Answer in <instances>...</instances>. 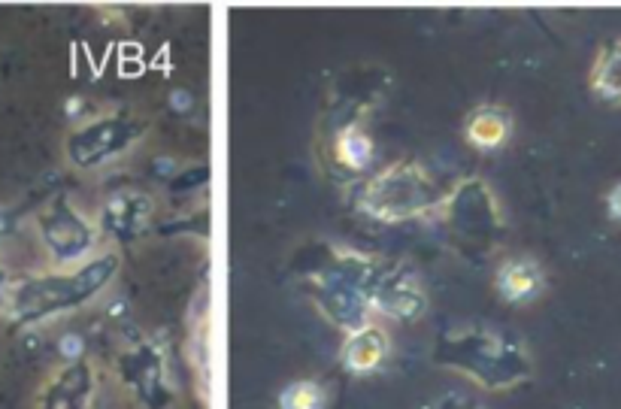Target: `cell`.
<instances>
[{
    "label": "cell",
    "instance_id": "9a60e30c",
    "mask_svg": "<svg viewBox=\"0 0 621 409\" xmlns=\"http://www.w3.org/2000/svg\"><path fill=\"white\" fill-rule=\"evenodd\" d=\"M161 376H164V367H161L158 349L143 346V349H134L128 355V361H125V379L143 394V400L152 403V394L161 388Z\"/></svg>",
    "mask_w": 621,
    "mask_h": 409
},
{
    "label": "cell",
    "instance_id": "9c48e42d",
    "mask_svg": "<svg viewBox=\"0 0 621 409\" xmlns=\"http://www.w3.org/2000/svg\"><path fill=\"white\" fill-rule=\"evenodd\" d=\"M152 219V197L143 191H119L100 213V228L119 243H134Z\"/></svg>",
    "mask_w": 621,
    "mask_h": 409
},
{
    "label": "cell",
    "instance_id": "52a82bcc",
    "mask_svg": "<svg viewBox=\"0 0 621 409\" xmlns=\"http://www.w3.org/2000/svg\"><path fill=\"white\" fill-rule=\"evenodd\" d=\"M43 243L55 261H79L97 237V228L73 207L70 197H55L37 219Z\"/></svg>",
    "mask_w": 621,
    "mask_h": 409
},
{
    "label": "cell",
    "instance_id": "7a4b0ae2",
    "mask_svg": "<svg viewBox=\"0 0 621 409\" xmlns=\"http://www.w3.org/2000/svg\"><path fill=\"white\" fill-rule=\"evenodd\" d=\"M434 361L470 376L482 388H512L534 373L528 349L515 337L491 328H458L440 334Z\"/></svg>",
    "mask_w": 621,
    "mask_h": 409
},
{
    "label": "cell",
    "instance_id": "30bf717a",
    "mask_svg": "<svg viewBox=\"0 0 621 409\" xmlns=\"http://www.w3.org/2000/svg\"><path fill=\"white\" fill-rule=\"evenodd\" d=\"M385 355H388V337L376 325H361V328L349 331V337H346V343L340 349V361L352 373H373V370H379Z\"/></svg>",
    "mask_w": 621,
    "mask_h": 409
},
{
    "label": "cell",
    "instance_id": "8992f818",
    "mask_svg": "<svg viewBox=\"0 0 621 409\" xmlns=\"http://www.w3.org/2000/svg\"><path fill=\"white\" fill-rule=\"evenodd\" d=\"M449 228L458 237L464 252L470 246L485 252L488 246L497 243L503 222L497 216V207H494L485 182L470 179L449 197Z\"/></svg>",
    "mask_w": 621,
    "mask_h": 409
},
{
    "label": "cell",
    "instance_id": "4fadbf2b",
    "mask_svg": "<svg viewBox=\"0 0 621 409\" xmlns=\"http://www.w3.org/2000/svg\"><path fill=\"white\" fill-rule=\"evenodd\" d=\"M331 158L346 173H364V167L373 158V143L361 131L358 122H349V125L334 131V137H331Z\"/></svg>",
    "mask_w": 621,
    "mask_h": 409
},
{
    "label": "cell",
    "instance_id": "3957f363",
    "mask_svg": "<svg viewBox=\"0 0 621 409\" xmlns=\"http://www.w3.org/2000/svg\"><path fill=\"white\" fill-rule=\"evenodd\" d=\"M379 258H364V255H334L325 267L309 273V294L328 313L331 322H337L346 331H355L367 325L370 316V300H373V285L379 276Z\"/></svg>",
    "mask_w": 621,
    "mask_h": 409
},
{
    "label": "cell",
    "instance_id": "e0dca14e",
    "mask_svg": "<svg viewBox=\"0 0 621 409\" xmlns=\"http://www.w3.org/2000/svg\"><path fill=\"white\" fill-rule=\"evenodd\" d=\"M425 409H482V406H476L470 397H464V394H446V397H440V400H434L431 406H425Z\"/></svg>",
    "mask_w": 621,
    "mask_h": 409
},
{
    "label": "cell",
    "instance_id": "8fae6325",
    "mask_svg": "<svg viewBox=\"0 0 621 409\" xmlns=\"http://www.w3.org/2000/svg\"><path fill=\"white\" fill-rule=\"evenodd\" d=\"M494 285H497V294L503 300H509V303H528L543 288V270L531 258H512V261L500 264V270L494 276Z\"/></svg>",
    "mask_w": 621,
    "mask_h": 409
},
{
    "label": "cell",
    "instance_id": "7c38bea8",
    "mask_svg": "<svg viewBox=\"0 0 621 409\" xmlns=\"http://www.w3.org/2000/svg\"><path fill=\"white\" fill-rule=\"evenodd\" d=\"M464 134L476 149H500L512 134V116L503 107H479L467 116Z\"/></svg>",
    "mask_w": 621,
    "mask_h": 409
},
{
    "label": "cell",
    "instance_id": "6da1fadb",
    "mask_svg": "<svg viewBox=\"0 0 621 409\" xmlns=\"http://www.w3.org/2000/svg\"><path fill=\"white\" fill-rule=\"evenodd\" d=\"M119 273V255L103 252L70 273H37L10 279L4 313L19 325L31 328L46 319L73 313L94 300Z\"/></svg>",
    "mask_w": 621,
    "mask_h": 409
},
{
    "label": "cell",
    "instance_id": "277c9868",
    "mask_svg": "<svg viewBox=\"0 0 621 409\" xmlns=\"http://www.w3.org/2000/svg\"><path fill=\"white\" fill-rule=\"evenodd\" d=\"M443 191L431 173L416 161H397L388 170L364 182L355 207L376 222H403L416 219L440 207Z\"/></svg>",
    "mask_w": 621,
    "mask_h": 409
},
{
    "label": "cell",
    "instance_id": "5b68a950",
    "mask_svg": "<svg viewBox=\"0 0 621 409\" xmlns=\"http://www.w3.org/2000/svg\"><path fill=\"white\" fill-rule=\"evenodd\" d=\"M146 131V122L128 116V113H113V116H97L67 137V158L79 170H94L100 164H107L119 155H125Z\"/></svg>",
    "mask_w": 621,
    "mask_h": 409
},
{
    "label": "cell",
    "instance_id": "5bb4252c",
    "mask_svg": "<svg viewBox=\"0 0 621 409\" xmlns=\"http://www.w3.org/2000/svg\"><path fill=\"white\" fill-rule=\"evenodd\" d=\"M591 88L609 104H621V40L606 43L591 67Z\"/></svg>",
    "mask_w": 621,
    "mask_h": 409
},
{
    "label": "cell",
    "instance_id": "ba28073f",
    "mask_svg": "<svg viewBox=\"0 0 621 409\" xmlns=\"http://www.w3.org/2000/svg\"><path fill=\"white\" fill-rule=\"evenodd\" d=\"M97 370L88 358L58 364L34 394V409H94Z\"/></svg>",
    "mask_w": 621,
    "mask_h": 409
},
{
    "label": "cell",
    "instance_id": "ac0fdd59",
    "mask_svg": "<svg viewBox=\"0 0 621 409\" xmlns=\"http://www.w3.org/2000/svg\"><path fill=\"white\" fill-rule=\"evenodd\" d=\"M606 207H609V216L621 222V182L609 191V197H606Z\"/></svg>",
    "mask_w": 621,
    "mask_h": 409
},
{
    "label": "cell",
    "instance_id": "d6986e66",
    "mask_svg": "<svg viewBox=\"0 0 621 409\" xmlns=\"http://www.w3.org/2000/svg\"><path fill=\"white\" fill-rule=\"evenodd\" d=\"M7 288H10V276L0 270V313H4V306H7Z\"/></svg>",
    "mask_w": 621,
    "mask_h": 409
},
{
    "label": "cell",
    "instance_id": "2e32d148",
    "mask_svg": "<svg viewBox=\"0 0 621 409\" xmlns=\"http://www.w3.org/2000/svg\"><path fill=\"white\" fill-rule=\"evenodd\" d=\"M279 409H325V391L313 379L291 382L279 394Z\"/></svg>",
    "mask_w": 621,
    "mask_h": 409
},
{
    "label": "cell",
    "instance_id": "ffe728a7",
    "mask_svg": "<svg viewBox=\"0 0 621 409\" xmlns=\"http://www.w3.org/2000/svg\"><path fill=\"white\" fill-rule=\"evenodd\" d=\"M13 222H16V219H13L10 213H0V237L13 231Z\"/></svg>",
    "mask_w": 621,
    "mask_h": 409
}]
</instances>
